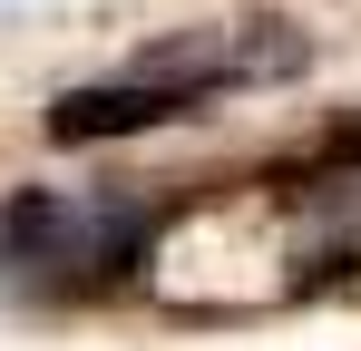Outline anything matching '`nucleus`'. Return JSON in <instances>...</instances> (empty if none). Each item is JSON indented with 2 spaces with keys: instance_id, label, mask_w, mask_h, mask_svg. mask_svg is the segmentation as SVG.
Returning a JSON list of instances; mask_svg holds the SVG:
<instances>
[{
  "instance_id": "nucleus-2",
  "label": "nucleus",
  "mask_w": 361,
  "mask_h": 351,
  "mask_svg": "<svg viewBox=\"0 0 361 351\" xmlns=\"http://www.w3.org/2000/svg\"><path fill=\"white\" fill-rule=\"evenodd\" d=\"M352 156H361V137H352Z\"/></svg>"
},
{
  "instance_id": "nucleus-1",
  "label": "nucleus",
  "mask_w": 361,
  "mask_h": 351,
  "mask_svg": "<svg viewBox=\"0 0 361 351\" xmlns=\"http://www.w3.org/2000/svg\"><path fill=\"white\" fill-rule=\"evenodd\" d=\"M185 98L176 88H157V78H137V88H78L49 108V137L59 147H88V137H137V127H166Z\"/></svg>"
}]
</instances>
